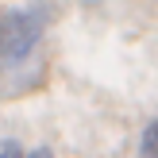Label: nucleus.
<instances>
[{"mask_svg":"<svg viewBox=\"0 0 158 158\" xmlns=\"http://www.w3.org/2000/svg\"><path fill=\"white\" fill-rule=\"evenodd\" d=\"M43 23H46L43 12H15V15H8V19H0V58H8V62L23 58V54L39 43Z\"/></svg>","mask_w":158,"mask_h":158,"instance_id":"obj_1","label":"nucleus"},{"mask_svg":"<svg viewBox=\"0 0 158 158\" xmlns=\"http://www.w3.org/2000/svg\"><path fill=\"white\" fill-rule=\"evenodd\" d=\"M139 154H143V158H158V120H151V123H147L143 143H139Z\"/></svg>","mask_w":158,"mask_h":158,"instance_id":"obj_2","label":"nucleus"},{"mask_svg":"<svg viewBox=\"0 0 158 158\" xmlns=\"http://www.w3.org/2000/svg\"><path fill=\"white\" fill-rule=\"evenodd\" d=\"M0 158H27V151H23L19 143H4L0 147Z\"/></svg>","mask_w":158,"mask_h":158,"instance_id":"obj_3","label":"nucleus"},{"mask_svg":"<svg viewBox=\"0 0 158 158\" xmlns=\"http://www.w3.org/2000/svg\"><path fill=\"white\" fill-rule=\"evenodd\" d=\"M27 158H54L50 147H35V151H27Z\"/></svg>","mask_w":158,"mask_h":158,"instance_id":"obj_4","label":"nucleus"}]
</instances>
